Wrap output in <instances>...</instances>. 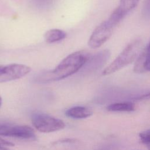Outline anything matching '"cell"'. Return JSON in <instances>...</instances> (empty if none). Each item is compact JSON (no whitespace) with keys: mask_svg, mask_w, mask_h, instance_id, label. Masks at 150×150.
Wrapping results in <instances>:
<instances>
[{"mask_svg":"<svg viewBox=\"0 0 150 150\" xmlns=\"http://www.w3.org/2000/svg\"><path fill=\"white\" fill-rule=\"evenodd\" d=\"M90 57V53L85 50L73 52L63 59L53 70L39 74L35 80L39 83H46L68 77L82 69Z\"/></svg>","mask_w":150,"mask_h":150,"instance_id":"obj_1","label":"cell"},{"mask_svg":"<svg viewBox=\"0 0 150 150\" xmlns=\"http://www.w3.org/2000/svg\"><path fill=\"white\" fill-rule=\"evenodd\" d=\"M141 41L139 39L130 42L118 56L103 70L102 75H110L132 63L141 52Z\"/></svg>","mask_w":150,"mask_h":150,"instance_id":"obj_2","label":"cell"},{"mask_svg":"<svg viewBox=\"0 0 150 150\" xmlns=\"http://www.w3.org/2000/svg\"><path fill=\"white\" fill-rule=\"evenodd\" d=\"M33 126L39 132L50 133L63 129L66 125L63 121L43 113H35L32 115Z\"/></svg>","mask_w":150,"mask_h":150,"instance_id":"obj_3","label":"cell"},{"mask_svg":"<svg viewBox=\"0 0 150 150\" xmlns=\"http://www.w3.org/2000/svg\"><path fill=\"white\" fill-rule=\"evenodd\" d=\"M115 27L108 20L102 22L92 32L88 45L92 49L100 47L111 36Z\"/></svg>","mask_w":150,"mask_h":150,"instance_id":"obj_4","label":"cell"},{"mask_svg":"<svg viewBox=\"0 0 150 150\" xmlns=\"http://www.w3.org/2000/svg\"><path fill=\"white\" fill-rule=\"evenodd\" d=\"M0 136L34 140L36 138L34 129L28 125L0 123Z\"/></svg>","mask_w":150,"mask_h":150,"instance_id":"obj_5","label":"cell"},{"mask_svg":"<svg viewBox=\"0 0 150 150\" xmlns=\"http://www.w3.org/2000/svg\"><path fill=\"white\" fill-rule=\"evenodd\" d=\"M31 71L29 66L22 64L12 63L0 65V83L22 78Z\"/></svg>","mask_w":150,"mask_h":150,"instance_id":"obj_6","label":"cell"},{"mask_svg":"<svg viewBox=\"0 0 150 150\" xmlns=\"http://www.w3.org/2000/svg\"><path fill=\"white\" fill-rule=\"evenodd\" d=\"M110 55V51L108 49H105L97 52L93 56H90L83 67L84 71L86 73H91L98 70L105 64Z\"/></svg>","mask_w":150,"mask_h":150,"instance_id":"obj_7","label":"cell"},{"mask_svg":"<svg viewBox=\"0 0 150 150\" xmlns=\"http://www.w3.org/2000/svg\"><path fill=\"white\" fill-rule=\"evenodd\" d=\"M93 111L88 108L82 106H75L70 108L65 112V115L74 119H83L90 117Z\"/></svg>","mask_w":150,"mask_h":150,"instance_id":"obj_8","label":"cell"},{"mask_svg":"<svg viewBox=\"0 0 150 150\" xmlns=\"http://www.w3.org/2000/svg\"><path fill=\"white\" fill-rule=\"evenodd\" d=\"M66 33L61 29H52L47 30L44 35L45 40L49 43L61 41L66 37Z\"/></svg>","mask_w":150,"mask_h":150,"instance_id":"obj_9","label":"cell"},{"mask_svg":"<svg viewBox=\"0 0 150 150\" xmlns=\"http://www.w3.org/2000/svg\"><path fill=\"white\" fill-rule=\"evenodd\" d=\"M135 109V105L131 102H120L111 104L107 106V110L109 111L130 112Z\"/></svg>","mask_w":150,"mask_h":150,"instance_id":"obj_10","label":"cell"},{"mask_svg":"<svg viewBox=\"0 0 150 150\" xmlns=\"http://www.w3.org/2000/svg\"><path fill=\"white\" fill-rule=\"evenodd\" d=\"M127 15V13H126L119 6H118L112 12L110 16L108 18V20L115 27H116L118 25H119V23L122 21V20Z\"/></svg>","mask_w":150,"mask_h":150,"instance_id":"obj_11","label":"cell"},{"mask_svg":"<svg viewBox=\"0 0 150 150\" xmlns=\"http://www.w3.org/2000/svg\"><path fill=\"white\" fill-rule=\"evenodd\" d=\"M139 0H120L119 7L128 14L138 5Z\"/></svg>","mask_w":150,"mask_h":150,"instance_id":"obj_12","label":"cell"},{"mask_svg":"<svg viewBox=\"0 0 150 150\" xmlns=\"http://www.w3.org/2000/svg\"><path fill=\"white\" fill-rule=\"evenodd\" d=\"M141 51L144 57L145 71H150V41L146 46Z\"/></svg>","mask_w":150,"mask_h":150,"instance_id":"obj_13","label":"cell"},{"mask_svg":"<svg viewBox=\"0 0 150 150\" xmlns=\"http://www.w3.org/2000/svg\"><path fill=\"white\" fill-rule=\"evenodd\" d=\"M139 137L142 143L146 145L150 144V129L140 133Z\"/></svg>","mask_w":150,"mask_h":150,"instance_id":"obj_14","label":"cell"},{"mask_svg":"<svg viewBox=\"0 0 150 150\" xmlns=\"http://www.w3.org/2000/svg\"><path fill=\"white\" fill-rule=\"evenodd\" d=\"M0 144L4 145V146H13V145H14L12 142L7 141L1 137H0Z\"/></svg>","mask_w":150,"mask_h":150,"instance_id":"obj_15","label":"cell"},{"mask_svg":"<svg viewBox=\"0 0 150 150\" xmlns=\"http://www.w3.org/2000/svg\"><path fill=\"white\" fill-rule=\"evenodd\" d=\"M138 100H147V99H150V93L142 95V96L139 97L138 98Z\"/></svg>","mask_w":150,"mask_h":150,"instance_id":"obj_16","label":"cell"},{"mask_svg":"<svg viewBox=\"0 0 150 150\" xmlns=\"http://www.w3.org/2000/svg\"><path fill=\"white\" fill-rule=\"evenodd\" d=\"M0 150H10V149L5 147L4 145H2L0 144Z\"/></svg>","mask_w":150,"mask_h":150,"instance_id":"obj_17","label":"cell"},{"mask_svg":"<svg viewBox=\"0 0 150 150\" xmlns=\"http://www.w3.org/2000/svg\"><path fill=\"white\" fill-rule=\"evenodd\" d=\"M2 101L1 97L0 96V107H1V105H2Z\"/></svg>","mask_w":150,"mask_h":150,"instance_id":"obj_18","label":"cell"},{"mask_svg":"<svg viewBox=\"0 0 150 150\" xmlns=\"http://www.w3.org/2000/svg\"><path fill=\"white\" fill-rule=\"evenodd\" d=\"M147 146H148V148L149 150H150V144H147Z\"/></svg>","mask_w":150,"mask_h":150,"instance_id":"obj_19","label":"cell"},{"mask_svg":"<svg viewBox=\"0 0 150 150\" xmlns=\"http://www.w3.org/2000/svg\"><path fill=\"white\" fill-rule=\"evenodd\" d=\"M148 4H149V9H150V0H149Z\"/></svg>","mask_w":150,"mask_h":150,"instance_id":"obj_20","label":"cell"}]
</instances>
